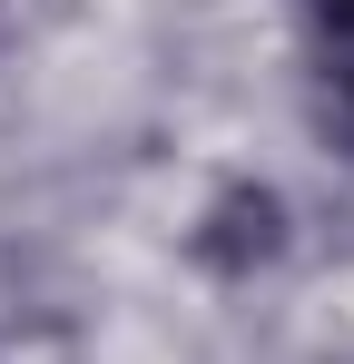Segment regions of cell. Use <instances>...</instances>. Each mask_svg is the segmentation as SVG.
<instances>
[{
	"label": "cell",
	"instance_id": "6da1fadb",
	"mask_svg": "<svg viewBox=\"0 0 354 364\" xmlns=\"http://www.w3.org/2000/svg\"><path fill=\"white\" fill-rule=\"evenodd\" d=\"M295 246H305V217H295L286 178H266V168H217V178L187 197V217H177L187 276H197V286H227V296L286 276Z\"/></svg>",
	"mask_w": 354,
	"mask_h": 364
}]
</instances>
